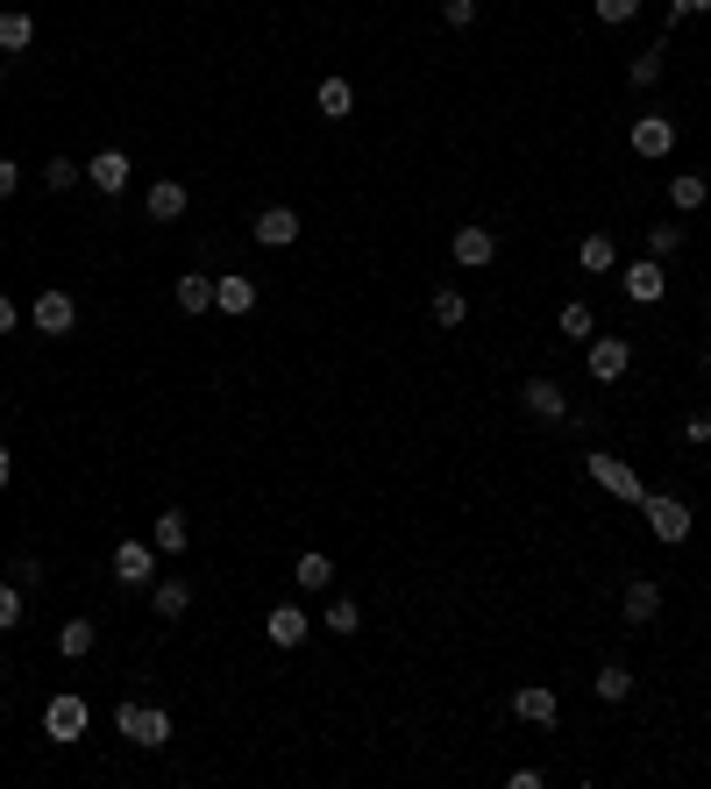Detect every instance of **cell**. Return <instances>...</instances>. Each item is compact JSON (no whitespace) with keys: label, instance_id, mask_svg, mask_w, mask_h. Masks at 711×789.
I'll use <instances>...</instances> for the list:
<instances>
[{"label":"cell","instance_id":"cell-1","mask_svg":"<svg viewBox=\"0 0 711 789\" xmlns=\"http://www.w3.org/2000/svg\"><path fill=\"white\" fill-rule=\"evenodd\" d=\"M86 725H93V704L86 697H51L43 704V740H57V747H71V740H86Z\"/></svg>","mask_w":711,"mask_h":789},{"label":"cell","instance_id":"cell-2","mask_svg":"<svg viewBox=\"0 0 711 789\" xmlns=\"http://www.w3.org/2000/svg\"><path fill=\"white\" fill-rule=\"evenodd\" d=\"M114 725H121L129 747H164V740H171V711H157V704H121Z\"/></svg>","mask_w":711,"mask_h":789},{"label":"cell","instance_id":"cell-3","mask_svg":"<svg viewBox=\"0 0 711 789\" xmlns=\"http://www.w3.org/2000/svg\"><path fill=\"white\" fill-rule=\"evenodd\" d=\"M114 584L121 590H149L157 584V541H121L114 548Z\"/></svg>","mask_w":711,"mask_h":789},{"label":"cell","instance_id":"cell-4","mask_svg":"<svg viewBox=\"0 0 711 789\" xmlns=\"http://www.w3.org/2000/svg\"><path fill=\"white\" fill-rule=\"evenodd\" d=\"M619 292H626L633 307H655V299L669 292V270H662V256H641V264H619Z\"/></svg>","mask_w":711,"mask_h":789},{"label":"cell","instance_id":"cell-5","mask_svg":"<svg viewBox=\"0 0 711 789\" xmlns=\"http://www.w3.org/2000/svg\"><path fill=\"white\" fill-rule=\"evenodd\" d=\"M641 512H647V526H655V541H690V505H684V498L647 491V498H641Z\"/></svg>","mask_w":711,"mask_h":789},{"label":"cell","instance_id":"cell-6","mask_svg":"<svg viewBox=\"0 0 711 789\" xmlns=\"http://www.w3.org/2000/svg\"><path fill=\"white\" fill-rule=\"evenodd\" d=\"M29 321H36V335H71V321H79V307H71L65 285H51V292H36V307H29Z\"/></svg>","mask_w":711,"mask_h":789},{"label":"cell","instance_id":"cell-7","mask_svg":"<svg viewBox=\"0 0 711 789\" xmlns=\"http://www.w3.org/2000/svg\"><path fill=\"white\" fill-rule=\"evenodd\" d=\"M584 469H591V484H604V491L626 498V505H641V498H647V491H641V477H633L619 455H584Z\"/></svg>","mask_w":711,"mask_h":789},{"label":"cell","instance_id":"cell-8","mask_svg":"<svg viewBox=\"0 0 711 789\" xmlns=\"http://www.w3.org/2000/svg\"><path fill=\"white\" fill-rule=\"evenodd\" d=\"M512 719H526V725H555V719H563V697H555L548 682H520V690H512Z\"/></svg>","mask_w":711,"mask_h":789},{"label":"cell","instance_id":"cell-9","mask_svg":"<svg viewBox=\"0 0 711 789\" xmlns=\"http://www.w3.org/2000/svg\"><path fill=\"white\" fill-rule=\"evenodd\" d=\"M307 633H313V619L299 612V604H270V619H264L270 647H307Z\"/></svg>","mask_w":711,"mask_h":789},{"label":"cell","instance_id":"cell-10","mask_svg":"<svg viewBox=\"0 0 711 789\" xmlns=\"http://www.w3.org/2000/svg\"><path fill=\"white\" fill-rule=\"evenodd\" d=\"M448 256H456L463 270H484L498 256V235L491 227H456V235H448Z\"/></svg>","mask_w":711,"mask_h":789},{"label":"cell","instance_id":"cell-11","mask_svg":"<svg viewBox=\"0 0 711 789\" xmlns=\"http://www.w3.org/2000/svg\"><path fill=\"white\" fill-rule=\"evenodd\" d=\"M520 399H526V413H534V420H569V391L555 385V377H526Z\"/></svg>","mask_w":711,"mask_h":789},{"label":"cell","instance_id":"cell-12","mask_svg":"<svg viewBox=\"0 0 711 789\" xmlns=\"http://www.w3.org/2000/svg\"><path fill=\"white\" fill-rule=\"evenodd\" d=\"M249 235L264 242V249H292V242H299V214H292V207H264Z\"/></svg>","mask_w":711,"mask_h":789},{"label":"cell","instance_id":"cell-13","mask_svg":"<svg viewBox=\"0 0 711 789\" xmlns=\"http://www.w3.org/2000/svg\"><path fill=\"white\" fill-rule=\"evenodd\" d=\"M633 149H641V157H669L676 149V121L669 114H641L633 121Z\"/></svg>","mask_w":711,"mask_h":789},{"label":"cell","instance_id":"cell-14","mask_svg":"<svg viewBox=\"0 0 711 789\" xmlns=\"http://www.w3.org/2000/svg\"><path fill=\"white\" fill-rule=\"evenodd\" d=\"M626 363H633V348L619 342V335L591 342V377H598V385H619V377H626Z\"/></svg>","mask_w":711,"mask_h":789},{"label":"cell","instance_id":"cell-15","mask_svg":"<svg viewBox=\"0 0 711 789\" xmlns=\"http://www.w3.org/2000/svg\"><path fill=\"white\" fill-rule=\"evenodd\" d=\"M186 604H192L186 576H157V584H149V612H157V619H186Z\"/></svg>","mask_w":711,"mask_h":789},{"label":"cell","instance_id":"cell-16","mask_svg":"<svg viewBox=\"0 0 711 789\" xmlns=\"http://www.w3.org/2000/svg\"><path fill=\"white\" fill-rule=\"evenodd\" d=\"M86 178H93V192H129V157H121V149H100L93 164H86Z\"/></svg>","mask_w":711,"mask_h":789},{"label":"cell","instance_id":"cell-17","mask_svg":"<svg viewBox=\"0 0 711 789\" xmlns=\"http://www.w3.org/2000/svg\"><path fill=\"white\" fill-rule=\"evenodd\" d=\"M29 43H36V14H22V8H0V57H22Z\"/></svg>","mask_w":711,"mask_h":789},{"label":"cell","instance_id":"cell-18","mask_svg":"<svg viewBox=\"0 0 711 789\" xmlns=\"http://www.w3.org/2000/svg\"><path fill=\"white\" fill-rule=\"evenodd\" d=\"M214 307H221V313H235V321H242V313L256 307V278H242V270H235V278H214Z\"/></svg>","mask_w":711,"mask_h":789},{"label":"cell","instance_id":"cell-19","mask_svg":"<svg viewBox=\"0 0 711 789\" xmlns=\"http://www.w3.org/2000/svg\"><path fill=\"white\" fill-rule=\"evenodd\" d=\"M143 207H149V221H178L186 214V186H178V178H157V186L143 192Z\"/></svg>","mask_w":711,"mask_h":789},{"label":"cell","instance_id":"cell-20","mask_svg":"<svg viewBox=\"0 0 711 789\" xmlns=\"http://www.w3.org/2000/svg\"><path fill=\"white\" fill-rule=\"evenodd\" d=\"M171 299H178V313H207L214 307V278H207V270H186V278L171 285Z\"/></svg>","mask_w":711,"mask_h":789},{"label":"cell","instance_id":"cell-21","mask_svg":"<svg viewBox=\"0 0 711 789\" xmlns=\"http://www.w3.org/2000/svg\"><path fill=\"white\" fill-rule=\"evenodd\" d=\"M655 619H662V584L641 576V584L626 590V626H655Z\"/></svg>","mask_w":711,"mask_h":789},{"label":"cell","instance_id":"cell-22","mask_svg":"<svg viewBox=\"0 0 711 789\" xmlns=\"http://www.w3.org/2000/svg\"><path fill=\"white\" fill-rule=\"evenodd\" d=\"M591 690L604 697V704H626V697H633V669H626V662H604V669H598V682H591Z\"/></svg>","mask_w":711,"mask_h":789},{"label":"cell","instance_id":"cell-23","mask_svg":"<svg viewBox=\"0 0 711 789\" xmlns=\"http://www.w3.org/2000/svg\"><path fill=\"white\" fill-rule=\"evenodd\" d=\"M292 576H299V590H327V584H335V563H327L321 548H307V555L292 563Z\"/></svg>","mask_w":711,"mask_h":789},{"label":"cell","instance_id":"cell-24","mask_svg":"<svg viewBox=\"0 0 711 789\" xmlns=\"http://www.w3.org/2000/svg\"><path fill=\"white\" fill-rule=\"evenodd\" d=\"M186 534H192V526H186V512H157V526H149L157 555H178V548H186Z\"/></svg>","mask_w":711,"mask_h":789},{"label":"cell","instance_id":"cell-25","mask_svg":"<svg viewBox=\"0 0 711 789\" xmlns=\"http://www.w3.org/2000/svg\"><path fill=\"white\" fill-rule=\"evenodd\" d=\"M427 313H434V327H463V321H470V299H463L456 285H442V292H434V307H427Z\"/></svg>","mask_w":711,"mask_h":789},{"label":"cell","instance_id":"cell-26","mask_svg":"<svg viewBox=\"0 0 711 789\" xmlns=\"http://www.w3.org/2000/svg\"><path fill=\"white\" fill-rule=\"evenodd\" d=\"M313 108H321L327 121H342L356 108V93H349V79H321V93H313Z\"/></svg>","mask_w":711,"mask_h":789},{"label":"cell","instance_id":"cell-27","mask_svg":"<svg viewBox=\"0 0 711 789\" xmlns=\"http://www.w3.org/2000/svg\"><path fill=\"white\" fill-rule=\"evenodd\" d=\"M584 270H591V278H612V270H619L612 235H584Z\"/></svg>","mask_w":711,"mask_h":789},{"label":"cell","instance_id":"cell-28","mask_svg":"<svg viewBox=\"0 0 711 789\" xmlns=\"http://www.w3.org/2000/svg\"><path fill=\"white\" fill-rule=\"evenodd\" d=\"M57 655H65V662L93 655V619H71V626H57Z\"/></svg>","mask_w":711,"mask_h":789},{"label":"cell","instance_id":"cell-29","mask_svg":"<svg viewBox=\"0 0 711 789\" xmlns=\"http://www.w3.org/2000/svg\"><path fill=\"white\" fill-rule=\"evenodd\" d=\"M669 200H676V207H684V214H690V207H704V200H711V186H704V171H676V178H669Z\"/></svg>","mask_w":711,"mask_h":789},{"label":"cell","instance_id":"cell-30","mask_svg":"<svg viewBox=\"0 0 711 789\" xmlns=\"http://www.w3.org/2000/svg\"><path fill=\"white\" fill-rule=\"evenodd\" d=\"M327 633H342V641H356V633H363L356 598H335V604H327Z\"/></svg>","mask_w":711,"mask_h":789},{"label":"cell","instance_id":"cell-31","mask_svg":"<svg viewBox=\"0 0 711 789\" xmlns=\"http://www.w3.org/2000/svg\"><path fill=\"white\" fill-rule=\"evenodd\" d=\"M591 327H598V313L584 307V299H569V307H563V335L569 342H591Z\"/></svg>","mask_w":711,"mask_h":789},{"label":"cell","instance_id":"cell-32","mask_svg":"<svg viewBox=\"0 0 711 789\" xmlns=\"http://www.w3.org/2000/svg\"><path fill=\"white\" fill-rule=\"evenodd\" d=\"M676 249H684V227H676V221H655V227H647V256H676Z\"/></svg>","mask_w":711,"mask_h":789},{"label":"cell","instance_id":"cell-33","mask_svg":"<svg viewBox=\"0 0 711 789\" xmlns=\"http://www.w3.org/2000/svg\"><path fill=\"white\" fill-rule=\"evenodd\" d=\"M71 178H86L71 157H51V164H43V186H51V192H71Z\"/></svg>","mask_w":711,"mask_h":789},{"label":"cell","instance_id":"cell-34","mask_svg":"<svg viewBox=\"0 0 711 789\" xmlns=\"http://www.w3.org/2000/svg\"><path fill=\"white\" fill-rule=\"evenodd\" d=\"M626 79H633V86H655V79H662V51H641V57L626 65Z\"/></svg>","mask_w":711,"mask_h":789},{"label":"cell","instance_id":"cell-35","mask_svg":"<svg viewBox=\"0 0 711 789\" xmlns=\"http://www.w3.org/2000/svg\"><path fill=\"white\" fill-rule=\"evenodd\" d=\"M14 626H22V590L0 584V633H14Z\"/></svg>","mask_w":711,"mask_h":789},{"label":"cell","instance_id":"cell-36","mask_svg":"<svg viewBox=\"0 0 711 789\" xmlns=\"http://www.w3.org/2000/svg\"><path fill=\"white\" fill-rule=\"evenodd\" d=\"M633 14H641V0H598V22H633Z\"/></svg>","mask_w":711,"mask_h":789},{"label":"cell","instance_id":"cell-37","mask_svg":"<svg viewBox=\"0 0 711 789\" xmlns=\"http://www.w3.org/2000/svg\"><path fill=\"white\" fill-rule=\"evenodd\" d=\"M442 22L448 29H470L477 22V0H442Z\"/></svg>","mask_w":711,"mask_h":789},{"label":"cell","instance_id":"cell-38","mask_svg":"<svg viewBox=\"0 0 711 789\" xmlns=\"http://www.w3.org/2000/svg\"><path fill=\"white\" fill-rule=\"evenodd\" d=\"M690 14H711V0H669V22H690Z\"/></svg>","mask_w":711,"mask_h":789},{"label":"cell","instance_id":"cell-39","mask_svg":"<svg viewBox=\"0 0 711 789\" xmlns=\"http://www.w3.org/2000/svg\"><path fill=\"white\" fill-rule=\"evenodd\" d=\"M14 186H22V171H14V164L0 157V200H14Z\"/></svg>","mask_w":711,"mask_h":789},{"label":"cell","instance_id":"cell-40","mask_svg":"<svg viewBox=\"0 0 711 789\" xmlns=\"http://www.w3.org/2000/svg\"><path fill=\"white\" fill-rule=\"evenodd\" d=\"M684 434H690V442H711V405H704V413H698V420H690V427H684Z\"/></svg>","mask_w":711,"mask_h":789},{"label":"cell","instance_id":"cell-41","mask_svg":"<svg viewBox=\"0 0 711 789\" xmlns=\"http://www.w3.org/2000/svg\"><path fill=\"white\" fill-rule=\"evenodd\" d=\"M0 335H14V299L0 292Z\"/></svg>","mask_w":711,"mask_h":789},{"label":"cell","instance_id":"cell-42","mask_svg":"<svg viewBox=\"0 0 711 789\" xmlns=\"http://www.w3.org/2000/svg\"><path fill=\"white\" fill-rule=\"evenodd\" d=\"M8 477H14V455H8V448H0V491H8Z\"/></svg>","mask_w":711,"mask_h":789}]
</instances>
